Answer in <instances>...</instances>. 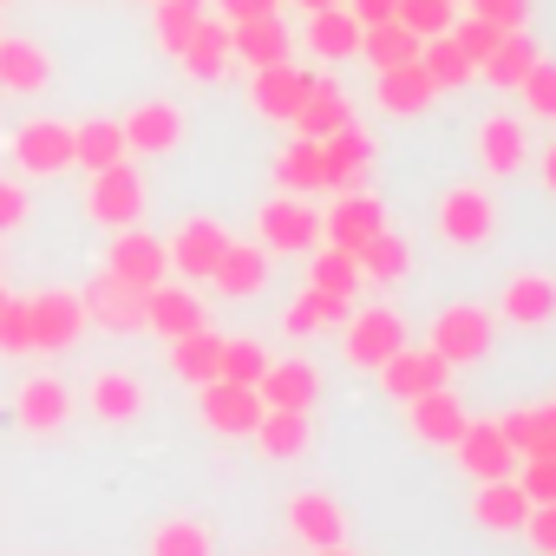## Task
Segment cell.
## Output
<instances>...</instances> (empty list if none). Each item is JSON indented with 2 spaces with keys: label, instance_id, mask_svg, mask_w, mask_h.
<instances>
[{
  "label": "cell",
  "instance_id": "obj_10",
  "mask_svg": "<svg viewBox=\"0 0 556 556\" xmlns=\"http://www.w3.org/2000/svg\"><path fill=\"white\" fill-rule=\"evenodd\" d=\"M79 302H86V321L105 328V334H138L144 328V289L118 282V275H92L79 289Z\"/></svg>",
  "mask_w": 556,
  "mask_h": 556
},
{
  "label": "cell",
  "instance_id": "obj_56",
  "mask_svg": "<svg viewBox=\"0 0 556 556\" xmlns=\"http://www.w3.org/2000/svg\"><path fill=\"white\" fill-rule=\"evenodd\" d=\"M216 14L236 27V21H255V14H275V0H216Z\"/></svg>",
  "mask_w": 556,
  "mask_h": 556
},
{
  "label": "cell",
  "instance_id": "obj_12",
  "mask_svg": "<svg viewBox=\"0 0 556 556\" xmlns=\"http://www.w3.org/2000/svg\"><path fill=\"white\" fill-rule=\"evenodd\" d=\"M452 452H458V465H465V478H471V484L517 478V465H523V458H517V445L497 432V419H471V426H465V439H458Z\"/></svg>",
  "mask_w": 556,
  "mask_h": 556
},
{
  "label": "cell",
  "instance_id": "obj_44",
  "mask_svg": "<svg viewBox=\"0 0 556 556\" xmlns=\"http://www.w3.org/2000/svg\"><path fill=\"white\" fill-rule=\"evenodd\" d=\"M151 556H216V536L197 517H164L151 530Z\"/></svg>",
  "mask_w": 556,
  "mask_h": 556
},
{
  "label": "cell",
  "instance_id": "obj_8",
  "mask_svg": "<svg viewBox=\"0 0 556 556\" xmlns=\"http://www.w3.org/2000/svg\"><path fill=\"white\" fill-rule=\"evenodd\" d=\"M105 275H118V282H131V289H157L164 275H170L164 236H144L138 223H131V229H118V236H112V249H105Z\"/></svg>",
  "mask_w": 556,
  "mask_h": 556
},
{
  "label": "cell",
  "instance_id": "obj_52",
  "mask_svg": "<svg viewBox=\"0 0 556 556\" xmlns=\"http://www.w3.org/2000/svg\"><path fill=\"white\" fill-rule=\"evenodd\" d=\"M0 354H34V341H27V295L0 302Z\"/></svg>",
  "mask_w": 556,
  "mask_h": 556
},
{
  "label": "cell",
  "instance_id": "obj_31",
  "mask_svg": "<svg viewBox=\"0 0 556 556\" xmlns=\"http://www.w3.org/2000/svg\"><path fill=\"white\" fill-rule=\"evenodd\" d=\"M348 118H354L348 92H341L334 79H308V99L295 105V118H289V125H295L302 138H328V131H341Z\"/></svg>",
  "mask_w": 556,
  "mask_h": 556
},
{
  "label": "cell",
  "instance_id": "obj_43",
  "mask_svg": "<svg viewBox=\"0 0 556 556\" xmlns=\"http://www.w3.org/2000/svg\"><path fill=\"white\" fill-rule=\"evenodd\" d=\"M315 262H308V282L315 289H328V295H361V262H354V249H334V242H321V249H308Z\"/></svg>",
  "mask_w": 556,
  "mask_h": 556
},
{
  "label": "cell",
  "instance_id": "obj_27",
  "mask_svg": "<svg viewBox=\"0 0 556 556\" xmlns=\"http://www.w3.org/2000/svg\"><path fill=\"white\" fill-rule=\"evenodd\" d=\"M229 53L255 73V66H282L289 60V27L275 14H255V21H236L229 27Z\"/></svg>",
  "mask_w": 556,
  "mask_h": 556
},
{
  "label": "cell",
  "instance_id": "obj_41",
  "mask_svg": "<svg viewBox=\"0 0 556 556\" xmlns=\"http://www.w3.org/2000/svg\"><path fill=\"white\" fill-rule=\"evenodd\" d=\"M361 53H367V66H374V73H387V66L419 60V34H413V27H400V21H374V27H361Z\"/></svg>",
  "mask_w": 556,
  "mask_h": 556
},
{
  "label": "cell",
  "instance_id": "obj_54",
  "mask_svg": "<svg viewBox=\"0 0 556 556\" xmlns=\"http://www.w3.org/2000/svg\"><path fill=\"white\" fill-rule=\"evenodd\" d=\"M27 184H14V177H0V236H14L21 223H27Z\"/></svg>",
  "mask_w": 556,
  "mask_h": 556
},
{
  "label": "cell",
  "instance_id": "obj_63",
  "mask_svg": "<svg viewBox=\"0 0 556 556\" xmlns=\"http://www.w3.org/2000/svg\"><path fill=\"white\" fill-rule=\"evenodd\" d=\"M151 8H157V0H151Z\"/></svg>",
  "mask_w": 556,
  "mask_h": 556
},
{
  "label": "cell",
  "instance_id": "obj_16",
  "mask_svg": "<svg viewBox=\"0 0 556 556\" xmlns=\"http://www.w3.org/2000/svg\"><path fill=\"white\" fill-rule=\"evenodd\" d=\"M210 282H216V295H229V302H255L262 282H268V249L229 236L223 255H216V268H210Z\"/></svg>",
  "mask_w": 556,
  "mask_h": 556
},
{
  "label": "cell",
  "instance_id": "obj_30",
  "mask_svg": "<svg viewBox=\"0 0 556 556\" xmlns=\"http://www.w3.org/2000/svg\"><path fill=\"white\" fill-rule=\"evenodd\" d=\"M275 184L289 197H308V190H328V157H321V138H289L282 157H275Z\"/></svg>",
  "mask_w": 556,
  "mask_h": 556
},
{
  "label": "cell",
  "instance_id": "obj_22",
  "mask_svg": "<svg viewBox=\"0 0 556 556\" xmlns=\"http://www.w3.org/2000/svg\"><path fill=\"white\" fill-rule=\"evenodd\" d=\"M289 530L308 543V549H328V543H348V517L328 491H295L289 497Z\"/></svg>",
  "mask_w": 556,
  "mask_h": 556
},
{
  "label": "cell",
  "instance_id": "obj_6",
  "mask_svg": "<svg viewBox=\"0 0 556 556\" xmlns=\"http://www.w3.org/2000/svg\"><path fill=\"white\" fill-rule=\"evenodd\" d=\"M8 157H14L27 177L66 170V164H73V125H60V118H27V125L8 131Z\"/></svg>",
  "mask_w": 556,
  "mask_h": 556
},
{
  "label": "cell",
  "instance_id": "obj_19",
  "mask_svg": "<svg viewBox=\"0 0 556 556\" xmlns=\"http://www.w3.org/2000/svg\"><path fill=\"white\" fill-rule=\"evenodd\" d=\"M308 79H315V73H302V66H289V60H282V66H255V79H249V105H255L262 118H282V125H289L295 105L308 99Z\"/></svg>",
  "mask_w": 556,
  "mask_h": 556
},
{
  "label": "cell",
  "instance_id": "obj_45",
  "mask_svg": "<svg viewBox=\"0 0 556 556\" xmlns=\"http://www.w3.org/2000/svg\"><path fill=\"white\" fill-rule=\"evenodd\" d=\"M197 21H203V0H157V47L177 60L184 40L197 34Z\"/></svg>",
  "mask_w": 556,
  "mask_h": 556
},
{
  "label": "cell",
  "instance_id": "obj_61",
  "mask_svg": "<svg viewBox=\"0 0 556 556\" xmlns=\"http://www.w3.org/2000/svg\"><path fill=\"white\" fill-rule=\"evenodd\" d=\"M302 8H308V14H315V8H341V0H302Z\"/></svg>",
  "mask_w": 556,
  "mask_h": 556
},
{
  "label": "cell",
  "instance_id": "obj_28",
  "mask_svg": "<svg viewBox=\"0 0 556 556\" xmlns=\"http://www.w3.org/2000/svg\"><path fill=\"white\" fill-rule=\"evenodd\" d=\"M144 328H157L164 341H177V334L203 328V302L184 282H157V289H144Z\"/></svg>",
  "mask_w": 556,
  "mask_h": 556
},
{
  "label": "cell",
  "instance_id": "obj_57",
  "mask_svg": "<svg viewBox=\"0 0 556 556\" xmlns=\"http://www.w3.org/2000/svg\"><path fill=\"white\" fill-rule=\"evenodd\" d=\"M393 8H400V0H348V14H354L361 27H374V21H393Z\"/></svg>",
  "mask_w": 556,
  "mask_h": 556
},
{
  "label": "cell",
  "instance_id": "obj_17",
  "mask_svg": "<svg viewBox=\"0 0 556 556\" xmlns=\"http://www.w3.org/2000/svg\"><path fill=\"white\" fill-rule=\"evenodd\" d=\"M118 125H125V144L144 151V157H164V151L184 144V112H177L170 99H144V105H131Z\"/></svg>",
  "mask_w": 556,
  "mask_h": 556
},
{
  "label": "cell",
  "instance_id": "obj_4",
  "mask_svg": "<svg viewBox=\"0 0 556 556\" xmlns=\"http://www.w3.org/2000/svg\"><path fill=\"white\" fill-rule=\"evenodd\" d=\"M86 216L105 223V229H131L144 216V177L131 170V157L92 170V190H86Z\"/></svg>",
  "mask_w": 556,
  "mask_h": 556
},
{
  "label": "cell",
  "instance_id": "obj_13",
  "mask_svg": "<svg viewBox=\"0 0 556 556\" xmlns=\"http://www.w3.org/2000/svg\"><path fill=\"white\" fill-rule=\"evenodd\" d=\"M380 229H387V210H380V197H374V190H341V197H334V210L321 216V242L354 249V255H361V242H367V236H380Z\"/></svg>",
  "mask_w": 556,
  "mask_h": 556
},
{
  "label": "cell",
  "instance_id": "obj_7",
  "mask_svg": "<svg viewBox=\"0 0 556 556\" xmlns=\"http://www.w3.org/2000/svg\"><path fill=\"white\" fill-rule=\"evenodd\" d=\"M223 242H229V229H223L216 216H184V223L164 236V255H170V268L184 275V282H210Z\"/></svg>",
  "mask_w": 556,
  "mask_h": 556
},
{
  "label": "cell",
  "instance_id": "obj_51",
  "mask_svg": "<svg viewBox=\"0 0 556 556\" xmlns=\"http://www.w3.org/2000/svg\"><path fill=\"white\" fill-rule=\"evenodd\" d=\"M517 484H523L530 504H556V458H549V452L523 458V465H517Z\"/></svg>",
  "mask_w": 556,
  "mask_h": 556
},
{
  "label": "cell",
  "instance_id": "obj_38",
  "mask_svg": "<svg viewBox=\"0 0 556 556\" xmlns=\"http://www.w3.org/2000/svg\"><path fill=\"white\" fill-rule=\"evenodd\" d=\"M536 60H543V53H536V40H530L523 27H510V34H504V40L491 47V60H484L478 73H484L491 86H504V92H517V86H523V73H530Z\"/></svg>",
  "mask_w": 556,
  "mask_h": 556
},
{
  "label": "cell",
  "instance_id": "obj_15",
  "mask_svg": "<svg viewBox=\"0 0 556 556\" xmlns=\"http://www.w3.org/2000/svg\"><path fill=\"white\" fill-rule=\"evenodd\" d=\"M406 426H413V439H426V445H458L465 426H471V413H465V400H458L452 387H432V393L406 400Z\"/></svg>",
  "mask_w": 556,
  "mask_h": 556
},
{
  "label": "cell",
  "instance_id": "obj_48",
  "mask_svg": "<svg viewBox=\"0 0 556 556\" xmlns=\"http://www.w3.org/2000/svg\"><path fill=\"white\" fill-rule=\"evenodd\" d=\"M452 8H458V0H400L393 21H400V27H413L419 40H432V34H445V27H452Z\"/></svg>",
  "mask_w": 556,
  "mask_h": 556
},
{
  "label": "cell",
  "instance_id": "obj_39",
  "mask_svg": "<svg viewBox=\"0 0 556 556\" xmlns=\"http://www.w3.org/2000/svg\"><path fill=\"white\" fill-rule=\"evenodd\" d=\"M216 361H223V334H210V328H190V334L170 341V374L190 380V387L216 380Z\"/></svg>",
  "mask_w": 556,
  "mask_h": 556
},
{
  "label": "cell",
  "instance_id": "obj_5",
  "mask_svg": "<svg viewBox=\"0 0 556 556\" xmlns=\"http://www.w3.org/2000/svg\"><path fill=\"white\" fill-rule=\"evenodd\" d=\"M426 348H432V354H445L452 367H478V361L491 354V315H484L478 302H452V308H439V321H432Z\"/></svg>",
  "mask_w": 556,
  "mask_h": 556
},
{
  "label": "cell",
  "instance_id": "obj_37",
  "mask_svg": "<svg viewBox=\"0 0 556 556\" xmlns=\"http://www.w3.org/2000/svg\"><path fill=\"white\" fill-rule=\"evenodd\" d=\"M308 47L321 60H354L361 53V21L348 14V0H341V8H315L308 14Z\"/></svg>",
  "mask_w": 556,
  "mask_h": 556
},
{
  "label": "cell",
  "instance_id": "obj_47",
  "mask_svg": "<svg viewBox=\"0 0 556 556\" xmlns=\"http://www.w3.org/2000/svg\"><path fill=\"white\" fill-rule=\"evenodd\" d=\"M268 374V354L262 341H223V361H216V380H236V387H255Z\"/></svg>",
  "mask_w": 556,
  "mask_h": 556
},
{
  "label": "cell",
  "instance_id": "obj_58",
  "mask_svg": "<svg viewBox=\"0 0 556 556\" xmlns=\"http://www.w3.org/2000/svg\"><path fill=\"white\" fill-rule=\"evenodd\" d=\"M543 190H549V197H556V144H549V151H543Z\"/></svg>",
  "mask_w": 556,
  "mask_h": 556
},
{
  "label": "cell",
  "instance_id": "obj_33",
  "mask_svg": "<svg viewBox=\"0 0 556 556\" xmlns=\"http://www.w3.org/2000/svg\"><path fill=\"white\" fill-rule=\"evenodd\" d=\"M118 157H131V144H125V125L118 118H86V125H73V164L92 177V170H105V164H118Z\"/></svg>",
  "mask_w": 556,
  "mask_h": 556
},
{
  "label": "cell",
  "instance_id": "obj_9",
  "mask_svg": "<svg viewBox=\"0 0 556 556\" xmlns=\"http://www.w3.org/2000/svg\"><path fill=\"white\" fill-rule=\"evenodd\" d=\"M341 328H348V361L354 367H374V374L406 348V321L393 308H354Z\"/></svg>",
  "mask_w": 556,
  "mask_h": 556
},
{
  "label": "cell",
  "instance_id": "obj_60",
  "mask_svg": "<svg viewBox=\"0 0 556 556\" xmlns=\"http://www.w3.org/2000/svg\"><path fill=\"white\" fill-rule=\"evenodd\" d=\"M315 556H354V549H348V543H328V549H315Z\"/></svg>",
  "mask_w": 556,
  "mask_h": 556
},
{
  "label": "cell",
  "instance_id": "obj_46",
  "mask_svg": "<svg viewBox=\"0 0 556 556\" xmlns=\"http://www.w3.org/2000/svg\"><path fill=\"white\" fill-rule=\"evenodd\" d=\"M497 432L517 445V458H536V452H543V439H549V406H517V413H504V419H497Z\"/></svg>",
  "mask_w": 556,
  "mask_h": 556
},
{
  "label": "cell",
  "instance_id": "obj_1",
  "mask_svg": "<svg viewBox=\"0 0 556 556\" xmlns=\"http://www.w3.org/2000/svg\"><path fill=\"white\" fill-rule=\"evenodd\" d=\"M255 242L268 255H308V249H321V210L308 197H289V190L268 197L255 210Z\"/></svg>",
  "mask_w": 556,
  "mask_h": 556
},
{
  "label": "cell",
  "instance_id": "obj_40",
  "mask_svg": "<svg viewBox=\"0 0 556 556\" xmlns=\"http://www.w3.org/2000/svg\"><path fill=\"white\" fill-rule=\"evenodd\" d=\"M361 282H406V268H413V249H406V236H393V229H380V236H367L361 242Z\"/></svg>",
  "mask_w": 556,
  "mask_h": 556
},
{
  "label": "cell",
  "instance_id": "obj_11",
  "mask_svg": "<svg viewBox=\"0 0 556 556\" xmlns=\"http://www.w3.org/2000/svg\"><path fill=\"white\" fill-rule=\"evenodd\" d=\"M197 393H203V400H197V413H203V426H210V432H223V439H249V432H255V419H262V393H255V387L203 380Z\"/></svg>",
  "mask_w": 556,
  "mask_h": 556
},
{
  "label": "cell",
  "instance_id": "obj_20",
  "mask_svg": "<svg viewBox=\"0 0 556 556\" xmlns=\"http://www.w3.org/2000/svg\"><path fill=\"white\" fill-rule=\"evenodd\" d=\"M262 406H289V413H308L321 400V367L315 361H268V374L255 380Z\"/></svg>",
  "mask_w": 556,
  "mask_h": 556
},
{
  "label": "cell",
  "instance_id": "obj_36",
  "mask_svg": "<svg viewBox=\"0 0 556 556\" xmlns=\"http://www.w3.org/2000/svg\"><path fill=\"white\" fill-rule=\"evenodd\" d=\"M66 413H73V393H66L60 380H27V387L14 393V419H21L27 432H53V426H66Z\"/></svg>",
  "mask_w": 556,
  "mask_h": 556
},
{
  "label": "cell",
  "instance_id": "obj_18",
  "mask_svg": "<svg viewBox=\"0 0 556 556\" xmlns=\"http://www.w3.org/2000/svg\"><path fill=\"white\" fill-rule=\"evenodd\" d=\"M321 157H328V190H334V197H341V190H361L367 170H374V138L348 118L341 131L321 138Z\"/></svg>",
  "mask_w": 556,
  "mask_h": 556
},
{
  "label": "cell",
  "instance_id": "obj_32",
  "mask_svg": "<svg viewBox=\"0 0 556 556\" xmlns=\"http://www.w3.org/2000/svg\"><path fill=\"white\" fill-rule=\"evenodd\" d=\"M471 517H478L484 530L510 536V530H523V517H530V497H523V484H517V478H491V484H478V497H471Z\"/></svg>",
  "mask_w": 556,
  "mask_h": 556
},
{
  "label": "cell",
  "instance_id": "obj_25",
  "mask_svg": "<svg viewBox=\"0 0 556 556\" xmlns=\"http://www.w3.org/2000/svg\"><path fill=\"white\" fill-rule=\"evenodd\" d=\"M478 157H484V170H491V177H517V170H523V157H530L523 118H510V112H491V118L478 125Z\"/></svg>",
  "mask_w": 556,
  "mask_h": 556
},
{
  "label": "cell",
  "instance_id": "obj_3",
  "mask_svg": "<svg viewBox=\"0 0 556 556\" xmlns=\"http://www.w3.org/2000/svg\"><path fill=\"white\" fill-rule=\"evenodd\" d=\"M79 334H86L79 289H40V295H27V341H34V354H66Z\"/></svg>",
  "mask_w": 556,
  "mask_h": 556
},
{
  "label": "cell",
  "instance_id": "obj_14",
  "mask_svg": "<svg viewBox=\"0 0 556 556\" xmlns=\"http://www.w3.org/2000/svg\"><path fill=\"white\" fill-rule=\"evenodd\" d=\"M380 387L406 406V400H419V393H432V387H452V361L445 354H432V348H400L387 367H380Z\"/></svg>",
  "mask_w": 556,
  "mask_h": 556
},
{
  "label": "cell",
  "instance_id": "obj_53",
  "mask_svg": "<svg viewBox=\"0 0 556 556\" xmlns=\"http://www.w3.org/2000/svg\"><path fill=\"white\" fill-rule=\"evenodd\" d=\"M471 14L510 34V27H530V0H471Z\"/></svg>",
  "mask_w": 556,
  "mask_h": 556
},
{
  "label": "cell",
  "instance_id": "obj_29",
  "mask_svg": "<svg viewBox=\"0 0 556 556\" xmlns=\"http://www.w3.org/2000/svg\"><path fill=\"white\" fill-rule=\"evenodd\" d=\"M86 406H92L105 426H125V419H138V413H144V380H138V374H125V367H105V374H92Z\"/></svg>",
  "mask_w": 556,
  "mask_h": 556
},
{
  "label": "cell",
  "instance_id": "obj_35",
  "mask_svg": "<svg viewBox=\"0 0 556 556\" xmlns=\"http://www.w3.org/2000/svg\"><path fill=\"white\" fill-rule=\"evenodd\" d=\"M249 439L262 445V458H302V452H308V413L262 406V419H255V432H249Z\"/></svg>",
  "mask_w": 556,
  "mask_h": 556
},
{
  "label": "cell",
  "instance_id": "obj_49",
  "mask_svg": "<svg viewBox=\"0 0 556 556\" xmlns=\"http://www.w3.org/2000/svg\"><path fill=\"white\" fill-rule=\"evenodd\" d=\"M452 40L465 47V60H471V73L491 60V47L504 40V27H491V21H478V14H465V21H452Z\"/></svg>",
  "mask_w": 556,
  "mask_h": 556
},
{
  "label": "cell",
  "instance_id": "obj_42",
  "mask_svg": "<svg viewBox=\"0 0 556 556\" xmlns=\"http://www.w3.org/2000/svg\"><path fill=\"white\" fill-rule=\"evenodd\" d=\"M419 66L432 73V86H439V92L471 86V60H465V47L452 40V27H445V34H432V40H419Z\"/></svg>",
  "mask_w": 556,
  "mask_h": 556
},
{
  "label": "cell",
  "instance_id": "obj_26",
  "mask_svg": "<svg viewBox=\"0 0 556 556\" xmlns=\"http://www.w3.org/2000/svg\"><path fill=\"white\" fill-rule=\"evenodd\" d=\"M47 86H53V60H47V47H34V40H8V34H0V92L34 99V92H47Z\"/></svg>",
  "mask_w": 556,
  "mask_h": 556
},
{
  "label": "cell",
  "instance_id": "obj_50",
  "mask_svg": "<svg viewBox=\"0 0 556 556\" xmlns=\"http://www.w3.org/2000/svg\"><path fill=\"white\" fill-rule=\"evenodd\" d=\"M523 112H536V118H556V66L549 60H536L530 73H523Z\"/></svg>",
  "mask_w": 556,
  "mask_h": 556
},
{
  "label": "cell",
  "instance_id": "obj_2",
  "mask_svg": "<svg viewBox=\"0 0 556 556\" xmlns=\"http://www.w3.org/2000/svg\"><path fill=\"white\" fill-rule=\"evenodd\" d=\"M439 236H445V249H491V236H497V203H491V190L452 184V190L439 197Z\"/></svg>",
  "mask_w": 556,
  "mask_h": 556
},
{
  "label": "cell",
  "instance_id": "obj_34",
  "mask_svg": "<svg viewBox=\"0 0 556 556\" xmlns=\"http://www.w3.org/2000/svg\"><path fill=\"white\" fill-rule=\"evenodd\" d=\"M354 315V295H328V289H302L295 302H289V315H282V334H321V328H341Z\"/></svg>",
  "mask_w": 556,
  "mask_h": 556
},
{
  "label": "cell",
  "instance_id": "obj_62",
  "mask_svg": "<svg viewBox=\"0 0 556 556\" xmlns=\"http://www.w3.org/2000/svg\"><path fill=\"white\" fill-rule=\"evenodd\" d=\"M0 302H8V289H0Z\"/></svg>",
  "mask_w": 556,
  "mask_h": 556
},
{
  "label": "cell",
  "instance_id": "obj_23",
  "mask_svg": "<svg viewBox=\"0 0 556 556\" xmlns=\"http://www.w3.org/2000/svg\"><path fill=\"white\" fill-rule=\"evenodd\" d=\"M229 60H236V53H229V21H223V14H216V21L203 14V21H197V34L184 40V53H177V66H184L190 79H203V86H216V79L229 73Z\"/></svg>",
  "mask_w": 556,
  "mask_h": 556
},
{
  "label": "cell",
  "instance_id": "obj_24",
  "mask_svg": "<svg viewBox=\"0 0 556 556\" xmlns=\"http://www.w3.org/2000/svg\"><path fill=\"white\" fill-rule=\"evenodd\" d=\"M374 99H380V112H393V118H419V112L439 99V86H432V73H426L419 60H406V66H387V73H380Z\"/></svg>",
  "mask_w": 556,
  "mask_h": 556
},
{
  "label": "cell",
  "instance_id": "obj_59",
  "mask_svg": "<svg viewBox=\"0 0 556 556\" xmlns=\"http://www.w3.org/2000/svg\"><path fill=\"white\" fill-rule=\"evenodd\" d=\"M543 452L556 458V406H549V439H543Z\"/></svg>",
  "mask_w": 556,
  "mask_h": 556
},
{
  "label": "cell",
  "instance_id": "obj_21",
  "mask_svg": "<svg viewBox=\"0 0 556 556\" xmlns=\"http://www.w3.org/2000/svg\"><path fill=\"white\" fill-rule=\"evenodd\" d=\"M504 321H517V328H549V321H556V275H543V268L510 275V282H504Z\"/></svg>",
  "mask_w": 556,
  "mask_h": 556
},
{
  "label": "cell",
  "instance_id": "obj_55",
  "mask_svg": "<svg viewBox=\"0 0 556 556\" xmlns=\"http://www.w3.org/2000/svg\"><path fill=\"white\" fill-rule=\"evenodd\" d=\"M523 536H530L543 556H556V504H530V517H523Z\"/></svg>",
  "mask_w": 556,
  "mask_h": 556
}]
</instances>
